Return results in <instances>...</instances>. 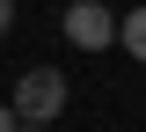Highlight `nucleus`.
Masks as SVG:
<instances>
[{
  "label": "nucleus",
  "mask_w": 146,
  "mask_h": 132,
  "mask_svg": "<svg viewBox=\"0 0 146 132\" xmlns=\"http://www.w3.org/2000/svg\"><path fill=\"white\" fill-rule=\"evenodd\" d=\"M66 103H73V95H66V74H58V66H22V74H15V95H7L15 125H51Z\"/></svg>",
  "instance_id": "obj_1"
},
{
  "label": "nucleus",
  "mask_w": 146,
  "mask_h": 132,
  "mask_svg": "<svg viewBox=\"0 0 146 132\" xmlns=\"http://www.w3.org/2000/svg\"><path fill=\"white\" fill-rule=\"evenodd\" d=\"M58 29H66L73 52H110V44H117V15H110V0H73Z\"/></svg>",
  "instance_id": "obj_2"
},
{
  "label": "nucleus",
  "mask_w": 146,
  "mask_h": 132,
  "mask_svg": "<svg viewBox=\"0 0 146 132\" xmlns=\"http://www.w3.org/2000/svg\"><path fill=\"white\" fill-rule=\"evenodd\" d=\"M117 44H124V52H131V59H139V66H146V0H139V7H124V15H117Z\"/></svg>",
  "instance_id": "obj_3"
},
{
  "label": "nucleus",
  "mask_w": 146,
  "mask_h": 132,
  "mask_svg": "<svg viewBox=\"0 0 146 132\" xmlns=\"http://www.w3.org/2000/svg\"><path fill=\"white\" fill-rule=\"evenodd\" d=\"M7 29H15V0H0V37H7Z\"/></svg>",
  "instance_id": "obj_4"
},
{
  "label": "nucleus",
  "mask_w": 146,
  "mask_h": 132,
  "mask_svg": "<svg viewBox=\"0 0 146 132\" xmlns=\"http://www.w3.org/2000/svg\"><path fill=\"white\" fill-rule=\"evenodd\" d=\"M0 132H15V110H7V103H0Z\"/></svg>",
  "instance_id": "obj_5"
},
{
  "label": "nucleus",
  "mask_w": 146,
  "mask_h": 132,
  "mask_svg": "<svg viewBox=\"0 0 146 132\" xmlns=\"http://www.w3.org/2000/svg\"><path fill=\"white\" fill-rule=\"evenodd\" d=\"M15 132H51V125H15Z\"/></svg>",
  "instance_id": "obj_6"
},
{
  "label": "nucleus",
  "mask_w": 146,
  "mask_h": 132,
  "mask_svg": "<svg viewBox=\"0 0 146 132\" xmlns=\"http://www.w3.org/2000/svg\"><path fill=\"white\" fill-rule=\"evenodd\" d=\"M110 7H117V0H110Z\"/></svg>",
  "instance_id": "obj_7"
}]
</instances>
